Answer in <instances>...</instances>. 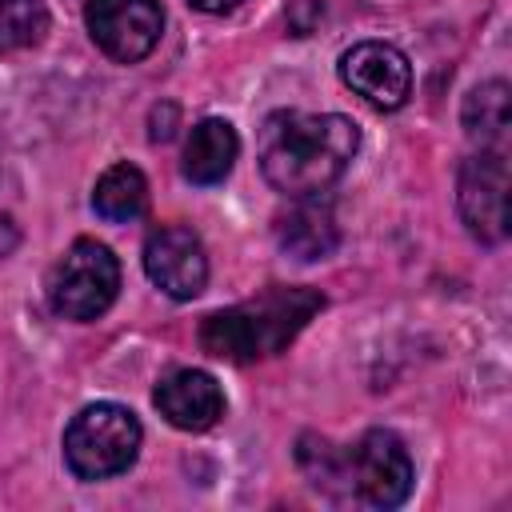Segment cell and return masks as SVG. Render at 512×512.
I'll use <instances>...</instances> for the list:
<instances>
[{
	"label": "cell",
	"instance_id": "1",
	"mask_svg": "<svg viewBox=\"0 0 512 512\" xmlns=\"http://www.w3.org/2000/svg\"><path fill=\"white\" fill-rule=\"evenodd\" d=\"M360 132L340 112H272L260 128V172L284 196H316L356 156Z\"/></svg>",
	"mask_w": 512,
	"mask_h": 512
},
{
	"label": "cell",
	"instance_id": "2",
	"mask_svg": "<svg viewBox=\"0 0 512 512\" xmlns=\"http://www.w3.org/2000/svg\"><path fill=\"white\" fill-rule=\"evenodd\" d=\"M324 308V296L304 284H272L252 300L220 308L200 324V348L208 356L248 364L284 352L304 324Z\"/></svg>",
	"mask_w": 512,
	"mask_h": 512
},
{
	"label": "cell",
	"instance_id": "3",
	"mask_svg": "<svg viewBox=\"0 0 512 512\" xmlns=\"http://www.w3.org/2000/svg\"><path fill=\"white\" fill-rule=\"evenodd\" d=\"M140 452V420L124 404H88L64 432V460L80 480H108L132 468Z\"/></svg>",
	"mask_w": 512,
	"mask_h": 512
},
{
	"label": "cell",
	"instance_id": "4",
	"mask_svg": "<svg viewBox=\"0 0 512 512\" xmlns=\"http://www.w3.org/2000/svg\"><path fill=\"white\" fill-rule=\"evenodd\" d=\"M120 288V264L108 244L76 240L48 272V304L64 320H96Z\"/></svg>",
	"mask_w": 512,
	"mask_h": 512
},
{
	"label": "cell",
	"instance_id": "5",
	"mask_svg": "<svg viewBox=\"0 0 512 512\" xmlns=\"http://www.w3.org/2000/svg\"><path fill=\"white\" fill-rule=\"evenodd\" d=\"M340 492L372 504L396 508L412 492V456L404 440L388 428L364 432L352 448L340 452Z\"/></svg>",
	"mask_w": 512,
	"mask_h": 512
},
{
	"label": "cell",
	"instance_id": "6",
	"mask_svg": "<svg viewBox=\"0 0 512 512\" xmlns=\"http://www.w3.org/2000/svg\"><path fill=\"white\" fill-rule=\"evenodd\" d=\"M460 220L480 244H500L508 236V164L500 148H480L464 160L456 180Z\"/></svg>",
	"mask_w": 512,
	"mask_h": 512
},
{
	"label": "cell",
	"instance_id": "7",
	"mask_svg": "<svg viewBox=\"0 0 512 512\" xmlns=\"http://www.w3.org/2000/svg\"><path fill=\"white\" fill-rule=\"evenodd\" d=\"M84 24L112 60L136 64L156 48L164 32V12L156 0H88Z\"/></svg>",
	"mask_w": 512,
	"mask_h": 512
},
{
	"label": "cell",
	"instance_id": "8",
	"mask_svg": "<svg viewBox=\"0 0 512 512\" xmlns=\"http://www.w3.org/2000/svg\"><path fill=\"white\" fill-rule=\"evenodd\" d=\"M340 80L364 96L372 108H400L412 92V68L408 56L384 40H360L340 56Z\"/></svg>",
	"mask_w": 512,
	"mask_h": 512
},
{
	"label": "cell",
	"instance_id": "9",
	"mask_svg": "<svg viewBox=\"0 0 512 512\" xmlns=\"http://www.w3.org/2000/svg\"><path fill=\"white\" fill-rule=\"evenodd\" d=\"M144 272L156 288H164L172 300L200 296L208 280V256L192 228L164 224L144 240Z\"/></svg>",
	"mask_w": 512,
	"mask_h": 512
},
{
	"label": "cell",
	"instance_id": "10",
	"mask_svg": "<svg viewBox=\"0 0 512 512\" xmlns=\"http://www.w3.org/2000/svg\"><path fill=\"white\" fill-rule=\"evenodd\" d=\"M152 404L160 408V416L172 428H184V432H204V428H212L224 416V392H220L216 376H208L200 368L168 372L156 384Z\"/></svg>",
	"mask_w": 512,
	"mask_h": 512
},
{
	"label": "cell",
	"instance_id": "11",
	"mask_svg": "<svg viewBox=\"0 0 512 512\" xmlns=\"http://www.w3.org/2000/svg\"><path fill=\"white\" fill-rule=\"evenodd\" d=\"M276 244L304 264L332 256V248L340 244V228H336L332 208L312 200V196H296V204L284 216H276Z\"/></svg>",
	"mask_w": 512,
	"mask_h": 512
},
{
	"label": "cell",
	"instance_id": "12",
	"mask_svg": "<svg viewBox=\"0 0 512 512\" xmlns=\"http://www.w3.org/2000/svg\"><path fill=\"white\" fill-rule=\"evenodd\" d=\"M236 152L240 140L228 120H200L184 144V176L192 184H220L232 172Z\"/></svg>",
	"mask_w": 512,
	"mask_h": 512
},
{
	"label": "cell",
	"instance_id": "13",
	"mask_svg": "<svg viewBox=\"0 0 512 512\" xmlns=\"http://www.w3.org/2000/svg\"><path fill=\"white\" fill-rule=\"evenodd\" d=\"M92 208L104 220H112V224H124V220L144 216V208H148V180H144V172L132 168V164H112L96 180Z\"/></svg>",
	"mask_w": 512,
	"mask_h": 512
},
{
	"label": "cell",
	"instance_id": "14",
	"mask_svg": "<svg viewBox=\"0 0 512 512\" xmlns=\"http://www.w3.org/2000/svg\"><path fill=\"white\" fill-rule=\"evenodd\" d=\"M464 132L480 140V148H500L508 136V84L488 80L464 100Z\"/></svg>",
	"mask_w": 512,
	"mask_h": 512
},
{
	"label": "cell",
	"instance_id": "15",
	"mask_svg": "<svg viewBox=\"0 0 512 512\" xmlns=\"http://www.w3.org/2000/svg\"><path fill=\"white\" fill-rule=\"evenodd\" d=\"M48 36L44 0H0V52L36 48Z\"/></svg>",
	"mask_w": 512,
	"mask_h": 512
},
{
	"label": "cell",
	"instance_id": "16",
	"mask_svg": "<svg viewBox=\"0 0 512 512\" xmlns=\"http://www.w3.org/2000/svg\"><path fill=\"white\" fill-rule=\"evenodd\" d=\"M192 8H200V12H228V8H236L240 0H188Z\"/></svg>",
	"mask_w": 512,
	"mask_h": 512
}]
</instances>
